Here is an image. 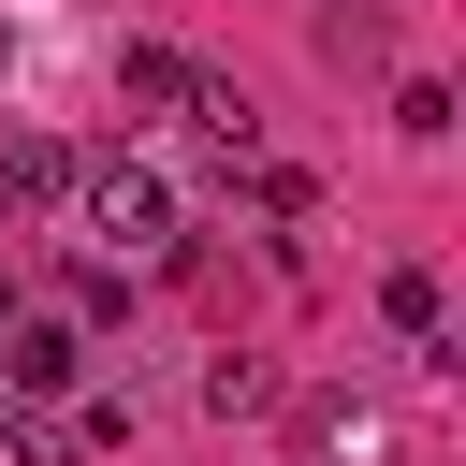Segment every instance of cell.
I'll return each mask as SVG.
<instances>
[{
    "mask_svg": "<svg viewBox=\"0 0 466 466\" xmlns=\"http://www.w3.org/2000/svg\"><path fill=\"white\" fill-rule=\"evenodd\" d=\"M73 218L102 233V262H160L175 248V189L146 160H73Z\"/></svg>",
    "mask_w": 466,
    "mask_h": 466,
    "instance_id": "1",
    "label": "cell"
},
{
    "mask_svg": "<svg viewBox=\"0 0 466 466\" xmlns=\"http://www.w3.org/2000/svg\"><path fill=\"white\" fill-rule=\"evenodd\" d=\"M87 379V320H15L0 335V393H73Z\"/></svg>",
    "mask_w": 466,
    "mask_h": 466,
    "instance_id": "2",
    "label": "cell"
},
{
    "mask_svg": "<svg viewBox=\"0 0 466 466\" xmlns=\"http://www.w3.org/2000/svg\"><path fill=\"white\" fill-rule=\"evenodd\" d=\"M0 189H15V204H73V146H58V131H15V146H0Z\"/></svg>",
    "mask_w": 466,
    "mask_h": 466,
    "instance_id": "3",
    "label": "cell"
},
{
    "mask_svg": "<svg viewBox=\"0 0 466 466\" xmlns=\"http://www.w3.org/2000/svg\"><path fill=\"white\" fill-rule=\"evenodd\" d=\"M189 73H204V58H175V44H131V58H116V102L175 116V102H189Z\"/></svg>",
    "mask_w": 466,
    "mask_h": 466,
    "instance_id": "4",
    "label": "cell"
},
{
    "mask_svg": "<svg viewBox=\"0 0 466 466\" xmlns=\"http://www.w3.org/2000/svg\"><path fill=\"white\" fill-rule=\"evenodd\" d=\"M204 408H218V422H233V408H277V364H262V350H218V364H204Z\"/></svg>",
    "mask_w": 466,
    "mask_h": 466,
    "instance_id": "5",
    "label": "cell"
},
{
    "mask_svg": "<svg viewBox=\"0 0 466 466\" xmlns=\"http://www.w3.org/2000/svg\"><path fill=\"white\" fill-rule=\"evenodd\" d=\"M379 306H393V335H437V320H451V306H437V277H422V262H408V277H379Z\"/></svg>",
    "mask_w": 466,
    "mask_h": 466,
    "instance_id": "6",
    "label": "cell"
},
{
    "mask_svg": "<svg viewBox=\"0 0 466 466\" xmlns=\"http://www.w3.org/2000/svg\"><path fill=\"white\" fill-rule=\"evenodd\" d=\"M15 320H29V306H15V277H0V335H15Z\"/></svg>",
    "mask_w": 466,
    "mask_h": 466,
    "instance_id": "7",
    "label": "cell"
}]
</instances>
